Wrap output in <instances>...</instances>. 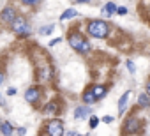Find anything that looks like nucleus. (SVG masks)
Listing matches in <instances>:
<instances>
[{
  "label": "nucleus",
  "mask_w": 150,
  "mask_h": 136,
  "mask_svg": "<svg viewBox=\"0 0 150 136\" xmlns=\"http://www.w3.org/2000/svg\"><path fill=\"white\" fill-rule=\"evenodd\" d=\"M69 44H71L72 50H76V51H80V53H83V55L92 50L90 41H87L80 32H71V34H69Z\"/></svg>",
  "instance_id": "nucleus-1"
},
{
  "label": "nucleus",
  "mask_w": 150,
  "mask_h": 136,
  "mask_svg": "<svg viewBox=\"0 0 150 136\" xmlns=\"http://www.w3.org/2000/svg\"><path fill=\"white\" fill-rule=\"evenodd\" d=\"M88 34H90L92 37L103 39V37H106V35L110 34V27H108V23L103 21V20H92V21L88 23Z\"/></svg>",
  "instance_id": "nucleus-2"
},
{
  "label": "nucleus",
  "mask_w": 150,
  "mask_h": 136,
  "mask_svg": "<svg viewBox=\"0 0 150 136\" xmlns=\"http://www.w3.org/2000/svg\"><path fill=\"white\" fill-rule=\"evenodd\" d=\"M13 32H14L16 35H21V37L28 35V34H30V27H28L27 20L21 18V16H18V18L14 20V23H13Z\"/></svg>",
  "instance_id": "nucleus-3"
},
{
  "label": "nucleus",
  "mask_w": 150,
  "mask_h": 136,
  "mask_svg": "<svg viewBox=\"0 0 150 136\" xmlns=\"http://www.w3.org/2000/svg\"><path fill=\"white\" fill-rule=\"evenodd\" d=\"M46 131L50 136H62L64 134V124L60 120H50L46 124Z\"/></svg>",
  "instance_id": "nucleus-4"
},
{
  "label": "nucleus",
  "mask_w": 150,
  "mask_h": 136,
  "mask_svg": "<svg viewBox=\"0 0 150 136\" xmlns=\"http://www.w3.org/2000/svg\"><path fill=\"white\" fill-rule=\"evenodd\" d=\"M0 18H2V21L4 23H14V20L18 18V14H16V11L13 9V7H6L4 11H2V14H0Z\"/></svg>",
  "instance_id": "nucleus-5"
},
{
  "label": "nucleus",
  "mask_w": 150,
  "mask_h": 136,
  "mask_svg": "<svg viewBox=\"0 0 150 136\" xmlns=\"http://www.w3.org/2000/svg\"><path fill=\"white\" fill-rule=\"evenodd\" d=\"M39 97H41V90H39L37 87H30V89L27 90V94H25V99H27L30 104H35V103L39 101Z\"/></svg>",
  "instance_id": "nucleus-6"
},
{
  "label": "nucleus",
  "mask_w": 150,
  "mask_h": 136,
  "mask_svg": "<svg viewBox=\"0 0 150 136\" xmlns=\"http://www.w3.org/2000/svg\"><path fill=\"white\" fill-rule=\"evenodd\" d=\"M139 129V120L136 118V117H129L127 120H125V124H124V131L125 132H134V131H138Z\"/></svg>",
  "instance_id": "nucleus-7"
},
{
  "label": "nucleus",
  "mask_w": 150,
  "mask_h": 136,
  "mask_svg": "<svg viewBox=\"0 0 150 136\" xmlns=\"http://www.w3.org/2000/svg\"><path fill=\"white\" fill-rule=\"evenodd\" d=\"M117 9H118V7H117L113 2H108V4L101 9V14H103V16H106V18H110V16H113V14L117 13Z\"/></svg>",
  "instance_id": "nucleus-8"
},
{
  "label": "nucleus",
  "mask_w": 150,
  "mask_h": 136,
  "mask_svg": "<svg viewBox=\"0 0 150 136\" xmlns=\"http://www.w3.org/2000/svg\"><path fill=\"white\" fill-rule=\"evenodd\" d=\"M90 115V110H88V106H78L76 110H74V118H78V120H81V118H87Z\"/></svg>",
  "instance_id": "nucleus-9"
},
{
  "label": "nucleus",
  "mask_w": 150,
  "mask_h": 136,
  "mask_svg": "<svg viewBox=\"0 0 150 136\" xmlns=\"http://www.w3.org/2000/svg\"><path fill=\"white\" fill-rule=\"evenodd\" d=\"M44 113H51V115H57V113H60L58 111V103L57 101H51V103H48L46 106H44Z\"/></svg>",
  "instance_id": "nucleus-10"
},
{
  "label": "nucleus",
  "mask_w": 150,
  "mask_h": 136,
  "mask_svg": "<svg viewBox=\"0 0 150 136\" xmlns=\"http://www.w3.org/2000/svg\"><path fill=\"white\" fill-rule=\"evenodd\" d=\"M83 101H85V104H94V103L97 101V97H96V94L92 92V89L85 90V94H83Z\"/></svg>",
  "instance_id": "nucleus-11"
},
{
  "label": "nucleus",
  "mask_w": 150,
  "mask_h": 136,
  "mask_svg": "<svg viewBox=\"0 0 150 136\" xmlns=\"http://www.w3.org/2000/svg\"><path fill=\"white\" fill-rule=\"evenodd\" d=\"M92 92L96 94L97 99H103V97L106 96V87H104V85H94V87H92Z\"/></svg>",
  "instance_id": "nucleus-12"
},
{
  "label": "nucleus",
  "mask_w": 150,
  "mask_h": 136,
  "mask_svg": "<svg viewBox=\"0 0 150 136\" xmlns=\"http://www.w3.org/2000/svg\"><path fill=\"white\" fill-rule=\"evenodd\" d=\"M129 97H131V92H129V90H127V92L120 97V101H118V111H120V113H124V110H125V106H127Z\"/></svg>",
  "instance_id": "nucleus-13"
},
{
  "label": "nucleus",
  "mask_w": 150,
  "mask_h": 136,
  "mask_svg": "<svg viewBox=\"0 0 150 136\" xmlns=\"http://www.w3.org/2000/svg\"><path fill=\"white\" fill-rule=\"evenodd\" d=\"M0 131H2L4 136H11V134H13V125H11V122H0Z\"/></svg>",
  "instance_id": "nucleus-14"
},
{
  "label": "nucleus",
  "mask_w": 150,
  "mask_h": 136,
  "mask_svg": "<svg viewBox=\"0 0 150 136\" xmlns=\"http://www.w3.org/2000/svg\"><path fill=\"white\" fill-rule=\"evenodd\" d=\"M138 106H139V108H148V106H150V97H148V94H141V96L138 97Z\"/></svg>",
  "instance_id": "nucleus-15"
},
{
  "label": "nucleus",
  "mask_w": 150,
  "mask_h": 136,
  "mask_svg": "<svg viewBox=\"0 0 150 136\" xmlns=\"http://www.w3.org/2000/svg\"><path fill=\"white\" fill-rule=\"evenodd\" d=\"M76 16H78V11L76 9H67V11H64L60 14V20L64 21V20H71V18H76Z\"/></svg>",
  "instance_id": "nucleus-16"
},
{
  "label": "nucleus",
  "mask_w": 150,
  "mask_h": 136,
  "mask_svg": "<svg viewBox=\"0 0 150 136\" xmlns=\"http://www.w3.org/2000/svg\"><path fill=\"white\" fill-rule=\"evenodd\" d=\"M39 76H41V80H48L51 76V71L48 69V67H42V69L39 71Z\"/></svg>",
  "instance_id": "nucleus-17"
},
{
  "label": "nucleus",
  "mask_w": 150,
  "mask_h": 136,
  "mask_svg": "<svg viewBox=\"0 0 150 136\" xmlns=\"http://www.w3.org/2000/svg\"><path fill=\"white\" fill-rule=\"evenodd\" d=\"M53 28H55L53 25H48V27H44V28H41L39 32H41L42 35H48V34H51V32H53Z\"/></svg>",
  "instance_id": "nucleus-18"
},
{
  "label": "nucleus",
  "mask_w": 150,
  "mask_h": 136,
  "mask_svg": "<svg viewBox=\"0 0 150 136\" xmlns=\"http://www.w3.org/2000/svg\"><path fill=\"white\" fill-rule=\"evenodd\" d=\"M127 69H129V73H131V74H134V73H136V65H134V62H132V60H127Z\"/></svg>",
  "instance_id": "nucleus-19"
},
{
  "label": "nucleus",
  "mask_w": 150,
  "mask_h": 136,
  "mask_svg": "<svg viewBox=\"0 0 150 136\" xmlns=\"http://www.w3.org/2000/svg\"><path fill=\"white\" fill-rule=\"evenodd\" d=\"M21 2H23L25 6H37L41 0H21Z\"/></svg>",
  "instance_id": "nucleus-20"
},
{
  "label": "nucleus",
  "mask_w": 150,
  "mask_h": 136,
  "mask_svg": "<svg viewBox=\"0 0 150 136\" xmlns=\"http://www.w3.org/2000/svg\"><path fill=\"white\" fill-rule=\"evenodd\" d=\"M97 124H99V118H97V117H92V118H90V127H92V129H96V127H97Z\"/></svg>",
  "instance_id": "nucleus-21"
},
{
  "label": "nucleus",
  "mask_w": 150,
  "mask_h": 136,
  "mask_svg": "<svg viewBox=\"0 0 150 136\" xmlns=\"http://www.w3.org/2000/svg\"><path fill=\"white\" fill-rule=\"evenodd\" d=\"M117 14L125 16V14H127V9H125V7H118V9H117Z\"/></svg>",
  "instance_id": "nucleus-22"
},
{
  "label": "nucleus",
  "mask_w": 150,
  "mask_h": 136,
  "mask_svg": "<svg viewBox=\"0 0 150 136\" xmlns=\"http://www.w3.org/2000/svg\"><path fill=\"white\" fill-rule=\"evenodd\" d=\"M60 41H62V39H60V37H57V39H53V41H50V46H55V44H58Z\"/></svg>",
  "instance_id": "nucleus-23"
},
{
  "label": "nucleus",
  "mask_w": 150,
  "mask_h": 136,
  "mask_svg": "<svg viewBox=\"0 0 150 136\" xmlns=\"http://www.w3.org/2000/svg\"><path fill=\"white\" fill-rule=\"evenodd\" d=\"M103 120H104V122H106V124H111V122H113V117H104V118H103Z\"/></svg>",
  "instance_id": "nucleus-24"
},
{
  "label": "nucleus",
  "mask_w": 150,
  "mask_h": 136,
  "mask_svg": "<svg viewBox=\"0 0 150 136\" xmlns=\"http://www.w3.org/2000/svg\"><path fill=\"white\" fill-rule=\"evenodd\" d=\"M25 132H27V129H25V127H20V129H18V134H20V136H23Z\"/></svg>",
  "instance_id": "nucleus-25"
},
{
  "label": "nucleus",
  "mask_w": 150,
  "mask_h": 136,
  "mask_svg": "<svg viewBox=\"0 0 150 136\" xmlns=\"http://www.w3.org/2000/svg\"><path fill=\"white\" fill-rule=\"evenodd\" d=\"M7 94H9V96H14V94H16V89H9Z\"/></svg>",
  "instance_id": "nucleus-26"
},
{
  "label": "nucleus",
  "mask_w": 150,
  "mask_h": 136,
  "mask_svg": "<svg viewBox=\"0 0 150 136\" xmlns=\"http://www.w3.org/2000/svg\"><path fill=\"white\" fill-rule=\"evenodd\" d=\"M4 80H6V76H4V73H0V85L4 83Z\"/></svg>",
  "instance_id": "nucleus-27"
},
{
  "label": "nucleus",
  "mask_w": 150,
  "mask_h": 136,
  "mask_svg": "<svg viewBox=\"0 0 150 136\" xmlns=\"http://www.w3.org/2000/svg\"><path fill=\"white\" fill-rule=\"evenodd\" d=\"M146 94H148V96H150V81H148V83H146Z\"/></svg>",
  "instance_id": "nucleus-28"
},
{
  "label": "nucleus",
  "mask_w": 150,
  "mask_h": 136,
  "mask_svg": "<svg viewBox=\"0 0 150 136\" xmlns=\"http://www.w3.org/2000/svg\"><path fill=\"white\" fill-rule=\"evenodd\" d=\"M78 4H85V2H90V0H76Z\"/></svg>",
  "instance_id": "nucleus-29"
},
{
  "label": "nucleus",
  "mask_w": 150,
  "mask_h": 136,
  "mask_svg": "<svg viewBox=\"0 0 150 136\" xmlns=\"http://www.w3.org/2000/svg\"><path fill=\"white\" fill-rule=\"evenodd\" d=\"M78 136H80V134H78Z\"/></svg>",
  "instance_id": "nucleus-30"
}]
</instances>
